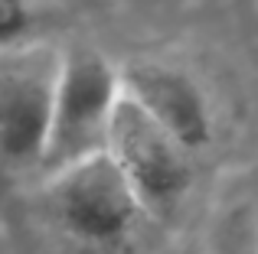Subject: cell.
Listing matches in <instances>:
<instances>
[{"mask_svg": "<svg viewBox=\"0 0 258 254\" xmlns=\"http://www.w3.org/2000/svg\"><path fill=\"white\" fill-rule=\"evenodd\" d=\"M121 101V69L95 49H69L59 56L56 98L39 170L49 173L105 150L108 127Z\"/></svg>", "mask_w": 258, "mask_h": 254, "instance_id": "6da1fadb", "label": "cell"}, {"mask_svg": "<svg viewBox=\"0 0 258 254\" xmlns=\"http://www.w3.org/2000/svg\"><path fill=\"white\" fill-rule=\"evenodd\" d=\"M46 179L59 222L79 241L114 244L131 235L141 215H147L134 186L108 150L76 160Z\"/></svg>", "mask_w": 258, "mask_h": 254, "instance_id": "7a4b0ae2", "label": "cell"}, {"mask_svg": "<svg viewBox=\"0 0 258 254\" xmlns=\"http://www.w3.org/2000/svg\"><path fill=\"white\" fill-rule=\"evenodd\" d=\"M105 150L134 186L144 212L173 209L193 183V153L121 91Z\"/></svg>", "mask_w": 258, "mask_h": 254, "instance_id": "3957f363", "label": "cell"}, {"mask_svg": "<svg viewBox=\"0 0 258 254\" xmlns=\"http://www.w3.org/2000/svg\"><path fill=\"white\" fill-rule=\"evenodd\" d=\"M62 52L13 46L0 52V157L39 166L52 121V98Z\"/></svg>", "mask_w": 258, "mask_h": 254, "instance_id": "277c9868", "label": "cell"}, {"mask_svg": "<svg viewBox=\"0 0 258 254\" xmlns=\"http://www.w3.org/2000/svg\"><path fill=\"white\" fill-rule=\"evenodd\" d=\"M121 91L173 134L189 153L213 144L216 117L203 85L189 72L167 62H127L121 69Z\"/></svg>", "mask_w": 258, "mask_h": 254, "instance_id": "5b68a950", "label": "cell"}, {"mask_svg": "<svg viewBox=\"0 0 258 254\" xmlns=\"http://www.w3.org/2000/svg\"><path fill=\"white\" fill-rule=\"evenodd\" d=\"M30 26H33L30 0H0V52L23 46Z\"/></svg>", "mask_w": 258, "mask_h": 254, "instance_id": "8992f818", "label": "cell"}, {"mask_svg": "<svg viewBox=\"0 0 258 254\" xmlns=\"http://www.w3.org/2000/svg\"><path fill=\"white\" fill-rule=\"evenodd\" d=\"M219 254H258V228H255V222L232 225L229 241L219 248Z\"/></svg>", "mask_w": 258, "mask_h": 254, "instance_id": "52a82bcc", "label": "cell"}, {"mask_svg": "<svg viewBox=\"0 0 258 254\" xmlns=\"http://www.w3.org/2000/svg\"><path fill=\"white\" fill-rule=\"evenodd\" d=\"M255 228H258V215H255Z\"/></svg>", "mask_w": 258, "mask_h": 254, "instance_id": "ba28073f", "label": "cell"}]
</instances>
